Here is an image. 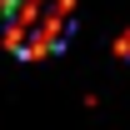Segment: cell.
Returning <instances> with one entry per match:
<instances>
[{"label":"cell","instance_id":"6da1fadb","mask_svg":"<svg viewBox=\"0 0 130 130\" xmlns=\"http://www.w3.org/2000/svg\"><path fill=\"white\" fill-rule=\"evenodd\" d=\"M5 50L20 60H50L75 30V0H0Z\"/></svg>","mask_w":130,"mask_h":130},{"label":"cell","instance_id":"7a4b0ae2","mask_svg":"<svg viewBox=\"0 0 130 130\" xmlns=\"http://www.w3.org/2000/svg\"><path fill=\"white\" fill-rule=\"evenodd\" d=\"M115 55H120V60H130V30L120 35V40H115Z\"/></svg>","mask_w":130,"mask_h":130}]
</instances>
